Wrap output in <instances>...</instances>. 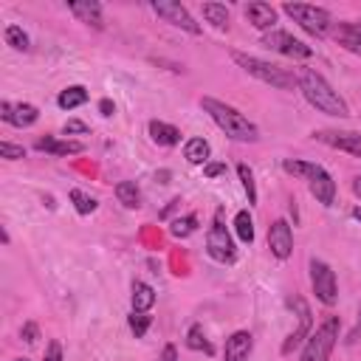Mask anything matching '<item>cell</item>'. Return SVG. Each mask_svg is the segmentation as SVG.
<instances>
[{"instance_id":"obj_13","label":"cell","mask_w":361,"mask_h":361,"mask_svg":"<svg viewBox=\"0 0 361 361\" xmlns=\"http://www.w3.org/2000/svg\"><path fill=\"white\" fill-rule=\"evenodd\" d=\"M268 248L276 259H288L293 254V231L288 220H274L268 226Z\"/></svg>"},{"instance_id":"obj_11","label":"cell","mask_w":361,"mask_h":361,"mask_svg":"<svg viewBox=\"0 0 361 361\" xmlns=\"http://www.w3.org/2000/svg\"><path fill=\"white\" fill-rule=\"evenodd\" d=\"M313 138L327 144V147H333V149H341V152H350V155L361 158V133H353V130H316Z\"/></svg>"},{"instance_id":"obj_39","label":"cell","mask_w":361,"mask_h":361,"mask_svg":"<svg viewBox=\"0 0 361 361\" xmlns=\"http://www.w3.org/2000/svg\"><path fill=\"white\" fill-rule=\"evenodd\" d=\"M99 110H102V116H113V113H116V104H113L110 99H102V102H99Z\"/></svg>"},{"instance_id":"obj_31","label":"cell","mask_w":361,"mask_h":361,"mask_svg":"<svg viewBox=\"0 0 361 361\" xmlns=\"http://www.w3.org/2000/svg\"><path fill=\"white\" fill-rule=\"evenodd\" d=\"M195 228H197V217H195V214L178 217V220H172V226H169L172 237H189V234H195Z\"/></svg>"},{"instance_id":"obj_17","label":"cell","mask_w":361,"mask_h":361,"mask_svg":"<svg viewBox=\"0 0 361 361\" xmlns=\"http://www.w3.org/2000/svg\"><path fill=\"white\" fill-rule=\"evenodd\" d=\"M254 350V336L248 330H237L226 338V361H248Z\"/></svg>"},{"instance_id":"obj_3","label":"cell","mask_w":361,"mask_h":361,"mask_svg":"<svg viewBox=\"0 0 361 361\" xmlns=\"http://www.w3.org/2000/svg\"><path fill=\"white\" fill-rule=\"evenodd\" d=\"M231 59H234L248 76H254V79H259V82H265V85H271V87H279V90H293V87H296V76L288 73L285 68L268 62V59H259V56L245 54V51H231Z\"/></svg>"},{"instance_id":"obj_38","label":"cell","mask_w":361,"mask_h":361,"mask_svg":"<svg viewBox=\"0 0 361 361\" xmlns=\"http://www.w3.org/2000/svg\"><path fill=\"white\" fill-rule=\"evenodd\" d=\"M161 361H178V350H175V344H166V347H164Z\"/></svg>"},{"instance_id":"obj_33","label":"cell","mask_w":361,"mask_h":361,"mask_svg":"<svg viewBox=\"0 0 361 361\" xmlns=\"http://www.w3.org/2000/svg\"><path fill=\"white\" fill-rule=\"evenodd\" d=\"M0 158H6V161H20V158H25V149H23L20 144L0 141Z\"/></svg>"},{"instance_id":"obj_35","label":"cell","mask_w":361,"mask_h":361,"mask_svg":"<svg viewBox=\"0 0 361 361\" xmlns=\"http://www.w3.org/2000/svg\"><path fill=\"white\" fill-rule=\"evenodd\" d=\"M42 361H62V344H59L56 338L48 341V347H45V358H42Z\"/></svg>"},{"instance_id":"obj_8","label":"cell","mask_w":361,"mask_h":361,"mask_svg":"<svg viewBox=\"0 0 361 361\" xmlns=\"http://www.w3.org/2000/svg\"><path fill=\"white\" fill-rule=\"evenodd\" d=\"M262 45L271 48V51H276V54H282V56H290V59H307V56H313V48L310 45H305L302 39H296L293 34L279 31V28L268 31L262 37Z\"/></svg>"},{"instance_id":"obj_16","label":"cell","mask_w":361,"mask_h":361,"mask_svg":"<svg viewBox=\"0 0 361 361\" xmlns=\"http://www.w3.org/2000/svg\"><path fill=\"white\" fill-rule=\"evenodd\" d=\"M333 39L341 48H347L350 54H358L361 56V23H353V20L333 23Z\"/></svg>"},{"instance_id":"obj_22","label":"cell","mask_w":361,"mask_h":361,"mask_svg":"<svg viewBox=\"0 0 361 361\" xmlns=\"http://www.w3.org/2000/svg\"><path fill=\"white\" fill-rule=\"evenodd\" d=\"M209 155H212V147H209V141L206 138H189L186 144H183V158L189 161V164H209Z\"/></svg>"},{"instance_id":"obj_21","label":"cell","mask_w":361,"mask_h":361,"mask_svg":"<svg viewBox=\"0 0 361 361\" xmlns=\"http://www.w3.org/2000/svg\"><path fill=\"white\" fill-rule=\"evenodd\" d=\"M130 302H133V313H147V310L155 305V288L147 285V282H141V279H135V282H133V296H130Z\"/></svg>"},{"instance_id":"obj_24","label":"cell","mask_w":361,"mask_h":361,"mask_svg":"<svg viewBox=\"0 0 361 361\" xmlns=\"http://www.w3.org/2000/svg\"><path fill=\"white\" fill-rule=\"evenodd\" d=\"M87 102V90L82 87V85H71V87H65L59 96H56V104L62 107V110H73V107H82Z\"/></svg>"},{"instance_id":"obj_12","label":"cell","mask_w":361,"mask_h":361,"mask_svg":"<svg viewBox=\"0 0 361 361\" xmlns=\"http://www.w3.org/2000/svg\"><path fill=\"white\" fill-rule=\"evenodd\" d=\"M307 189H310V195L322 203V206H333V200H336V180H333V175L324 169V166H313V172L307 175Z\"/></svg>"},{"instance_id":"obj_41","label":"cell","mask_w":361,"mask_h":361,"mask_svg":"<svg viewBox=\"0 0 361 361\" xmlns=\"http://www.w3.org/2000/svg\"><path fill=\"white\" fill-rule=\"evenodd\" d=\"M353 217H355V220L361 223V206H355V209H353Z\"/></svg>"},{"instance_id":"obj_28","label":"cell","mask_w":361,"mask_h":361,"mask_svg":"<svg viewBox=\"0 0 361 361\" xmlns=\"http://www.w3.org/2000/svg\"><path fill=\"white\" fill-rule=\"evenodd\" d=\"M71 203H73V209L79 212V214H93L96 212V206H99V200L93 197V195H87V192H82V189H71Z\"/></svg>"},{"instance_id":"obj_27","label":"cell","mask_w":361,"mask_h":361,"mask_svg":"<svg viewBox=\"0 0 361 361\" xmlns=\"http://www.w3.org/2000/svg\"><path fill=\"white\" fill-rule=\"evenodd\" d=\"M186 347H189V350H197V353H206V355L214 353V347L209 344V338H206V333H203L200 324H192V327L186 330Z\"/></svg>"},{"instance_id":"obj_20","label":"cell","mask_w":361,"mask_h":361,"mask_svg":"<svg viewBox=\"0 0 361 361\" xmlns=\"http://www.w3.org/2000/svg\"><path fill=\"white\" fill-rule=\"evenodd\" d=\"M149 138L158 144V147H175L180 141V130L175 124H166V121H158L152 118L149 121Z\"/></svg>"},{"instance_id":"obj_42","label":"cell","mask_w":361,"mask_h":361,"mask_svg":"<svg viewBox=\"0 0 361 361\" xmlns=\"http://www.w3.org/2000/svg\"><path fill=\"white\" fill-rule=\"evenodd\" d=\"M14 361H28V358H14Z\"/></svg>"},{"instance_id":"obj_9","label":"cell","mask_w":361,"mask_h":361,"mask_svg":"<svg viewBox=\"0 0 361 361\" xmlns=\"http://www.w3.org/2000/svg\"><path fill=\"white\" fill-rule=\"evenodd\" d=\"M152 11L161 20H166L169 25L186 31V34H200V23H195V17L189 14V8L180 6V3H175V0H155L152 3Z\"/></svg>"},{"instance_id":"obj_4","label":"cell","mask_w":361,"mask_h":361,"mask_svg":"<svg viewBox=\"0 0 361 361\" xmlns=\"http://www.w3.org/2000/svg\"><path fill=\"white\" fill-rule=\"evenodd\" d=\"M338 330H341L338 316H327V319L307 336L299 361H330V353H333V347H336V341H338Z\"/></svg>"},{"instance_id":"obj_29","label":"cell","mask_w":361,"mask_h":361,"mask_svg":"<svg viewBox=\"0 0 361 361\" xmlns=\"http://www.w3.org/2000/svg\"><path fill=\"white\" fill-rule=\"evenodd\" d=\"M237 175L243 180V189H245V197H248V206L257 203V183H254V172L248 164H237Z\"/></svg>"},{"instance_id":"obj_26","label":"cell","mask_w":361,"mask_h":361,"mask_svg":"<svg viewBox=\"0 0 361 361\" xmlns=\"http://www.w3.org/2000/svg\"><path fill=\"white\" fill-rule=\"evenodd\" d=\"M234 234H237V240L245 243V245L254 243V220H251V214H248L245 209H240V212L234 214Z\"/></svg>"},{"instance_id":"obj_30","label":"cell","mask_w":361,"mask_h":361,"mask_svg":"<svg viewBox=\"0 0 361 361\" xmlns=\"http://www.w3.org/2000/svg\"><path fill=\"white\" fill-rule=\"evenodd\" d=\"M3 37H6V45H11L14 51H28V34L20 25H6Z\"/></svg>"},{"instance_id":"obj_10","label":"cell","mask_w":361,"mask_h":361,"mask_svg":"<svg viewBox=\"0 0 361 361\" xmlns=\"http://www.w3.org/2000/svg\"><path fill=\"white\" fill-rule=\"evenodd\" d=\"M290 307H296V313H299V327L282 341V347H279V353L282 355H290L302 341H307V336L313 333V327H310V307H307V302L302 299V296H293L290 299Z\"/></svg>"},{"instance_id":"obj_34","label":"cell","mask_w":361,"mask_h":361,"mask_svg":"<svg viewBox=\"0 0 361 361\" xmlns=\"http://www.w3.org/2000/svg\"><path fill=\"white\" fill-rule=\"evenodd\" d=\"M20 338H23L25 344H34V341L39 338V327H37L34 322H25V324H23V330H20Z\"/></svg>"},{"instance_id":"obj_37","label":"cell","mask_w":361,"mask_h":361,"mask_svg":"<svg viewBox=\"0 0 361 361\" xmlns=\"http://www.w3.org/2000/svg\"><path fill=\"white\" fill-rule=\"evenodd\" d=\"M203 175H206V178H220V175H226V164H220V161H209V164L203 166Z\"/></svg>"},{"instance_id":"obj_15","label":"cell","mask_w":361,"mask_h":361,"mask_svg":"<svg viewBox=\"0 0 361 361\" xmlns=\"http://www.w3.org/2000/svg\"><path fill=\"white\" fill-rule=\"evenodd\" d=\"M245 20L254 25V28H259V31H274V25H276V8L271 6V3H262V0H251V3H245Z\"/></svg>"},{"instance_id":"obj_40","label":"cell","mask_w":361,"mask_h":361,"mask_svg":"<svg viewBox=\"0 0 361 361\" xmlns=\"http://www.w3.org/2000/svg\"><path fill=\"white\" fill-rule=\"evenodd\" d=\"M353 192L361 197V175H358V178H353Z\"/></svg>"},{"instance_id":"obj_18","label":"cell","mask_w":361,"mask_h":361,"mask_svg":"<svg viewBox=\"0 0 361 361\" xmlns=\"http://www.w3.org/2000/svg\"><path fill=\"white\" fill-rule=\"evenodd\" d=\"M34 147L39 152H51V155H76L85 149L82 141H71V138H54V135H45V138H37Z\"/></svg>"},{"instance_id":"obj_32","label":"cell","mask_w":361,"mask_h":361,"mask_svg":"<svg viewBox=\"0 0 361 361\" xmlns=\"http://www.w3.org/2000/svg\"><path fill=\"white\" fill-rule=\"evenodd\" d=\"M127 322H130L133 336H135V338H144L147 330H149V324H152V316H147V313H133Z\"/></svg>"},{"instance_id":"obj_7","label":"cell","mask_w":361,"mask_h":361,"mask_svg":"<svg viewBox=\"0 0 361 361\" xmlns=\"http://www.w3.org/2000/svg\"><path fill=\"white\" fill-rule=\"evenodd\" d=\"M310 285H313V293L322 305H336L338 299V282H336V274L333 268L324 262V259H310Z\"/></svg>"},{"instance_id":"obj_19","label":"cell","mask_w":361,"mask_h":361,"mask_svg":"<svg viewBox=\"0 0 361 361\" xmlns=\"http://www.w3.org/2000/svg\"><path fill=\"white\" fill-rule=\"evenodd\" d=\"M68 11H71L79 23H87V25H93V28H104V20H102V3H96V0L68 3Z\"/></svg>"},{"instance_id":"obj_36","label":"cell","mask_w":361,"mask_h":361,"mask_svg":"<svg viewBox=\"0 0 361 361\" xmlns=\"http://www.w3.org/2000/svg\"><path fill=\"white\" fill-rule=\"evenodd\" d=\"M62 133H65V135H76V133H90V127H87L85 121H76V118H71V121H65Z\"/></svg>"},{"instance_id":"obj_25","label":"cell","mask_w":361,"mask_h":361,"mask_svg":"<svg viewBox=\"0 0 361 361\" xmlns=\"http://www.w3.org/2000/svg\"><path fill=\"white\" fill-rule=\"evenodd\" d=\"M116 197H118V203L127 206V209H138V206H141V192H138L135 180H118V183H116Z\"/></svg>"},{"instance_id":"obj_2","label":"cell","mask_w":361,"mask_h":361,"mask_svg":"<svg viewBox=\"0 0 361 361\" xmlns=\"http://www.w3.org/2000/svg\"><path fill=\"white\" fill-rule=\"evenodd\" d=\"M200 107L212 116V121L231 138V141H257L259 138V130L254 121H248V116H243L237 107L214 99V96H203L200 99Z\"/></svg>"},{"instance_id":"obj_14","label":"cell","mask_w":361,"mask_h":361,"mask_svg":"<svg viewBox=\"0 0 361 361\" xmlns=\"http://www.w3.org/2000/svg\"><path fill=\"white\" fill-rule=\"evenodd\" d=\"M0 118L11 127H31L39 118V110L28 102H0Z\"/></svg>"},{"instance_id":"obj_23","label":"cell","mask_w":361,"mask_h":361,"mask_svg":"<svg viewBox=\"0 0 361 361\" xmlns=\"http://www.w3.org/2000/svg\"><path fill=\"white\" fill-rule=\"evenodd\" d=\"M200 14H203V20L206 23H212L214 28H228V8L223 6V3H203L200 6Z\"/></svg>"},{"instance_id":"obj_1","label":"cell","mask_w":361,"mask_h":361,"mask_svg":"<svg viewBox=\"0 0 361 361\" xmlns=\"http://www.w3.org/2000/svg\"><path fill=\"white\" fill-rule=\"evenodd\" d=\"M296 87L302 90V96L307 99V104L316 107L319 113L336 116V118H347V116H350V107H347V102L338 96V90H336L322 73H316L313 68H302V71H299Z\"/></svg>"},{"instance_id":"obj_6","label":"cell","mask_w":361,"mask_h":361,"mask_svg":"<svg viewBox=\"0 0 361 361\" xmlns=\"http://www.w3.org/2000/svg\"><path fill=\"white\" fill-rule=\"evenodd\" d=\"M206 254L212 259H217V262H231L234 259V240H231V234L223 226V209L214 212L212 228L206 234Z\"/></svg>"},{"instance_id":"obj_5","label":"cell","mask_w":361,"mask_h":361,"mask_svg":"<svg viewBox=\"0 0 361 361\" xmlns=\"http://www.w3.org/2000/svg\"><path fill=\"white\" fill-rule=\"evenodd\" d=\"M282 11H285L293 23H299L307 34H313V37H324V34L333 28V17H330V11L322 8V6H310V3H282Z\"/></svg>"}]
</instances>
